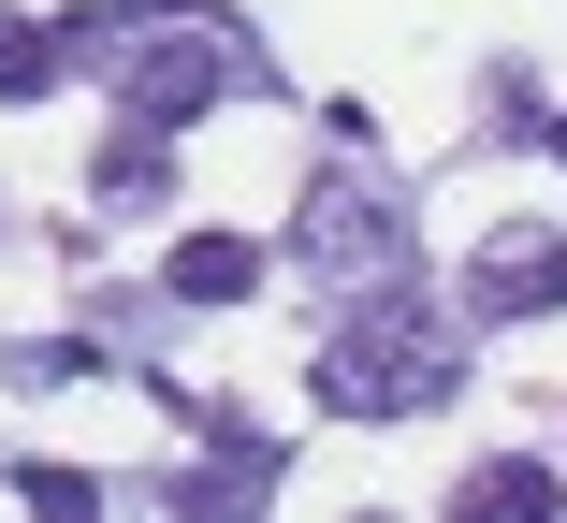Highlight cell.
<instances>
[{"mask_svg":"<svg viewBox=\"0 0 567 523\" xmlns=\"http://www.w3.org/2000/svg\"><path fill=\"white\" fill-rule=\"evenodd\" d=\"M466 378V305H436L422 276H379V291H334V335L306 364V393L334 422H422Z\"/></svg>","mask_w":567,"mask_h":523,"instance_id":"7a4b0ae2","label":"cell"},{"mask_svg":"<svg viewBox=\"0 0 567 523\" xmlns=\"http://www.w3.org/2000/svg\"><path fill=\"white\" fill-rule=\"evenodd\" d=\"M262 262H277L262 233H175V248H161V291H175V305H248Z\"/></svg>","mask_w":567,"mask_h":523,"instance_id":"5b68a950","label":"cell"},{"mask_svg":"<svg viewBox=\"0 0 567 523\" xmlns=\"http://www.w3.org/2000/svg\"><path fill=\"white\" fill-rule=\"evenodd\" d=\"M291 276H320V291L422 276V248H408V189H393V175H306V189H291Z\"/></svg>","mask_w":567,"mask_h":523,"instance_id":"3957f363","label":"cell"},{"mask_svg":"<svg viewBox=\"0 0 567 523\" xmlns=\"http://www.w3.org/2000/svg\"><path fill=\"white\" fill-rule=\"evenodd\" d=\"M16 494H30V509H59V523H73V509H102V480H87V466H16Z\"/></svg>","mask_w":567,"mask_h":523,"instance_id":"9c48e42d","label":"cell"},{"mask_svg":"<svg viewBox=\"0 0 567 523\" xmlns=\"http://www.w3.org/2000/svg\"><path fill=\"white\" fill-rule=\"evenodd\" d=\"M495 321H567V233H481V262H466V335H495Z\"/></svg>","mask_w":567,"mask_h":523,"instance_id":"277c9868","label":"cell"},{"mask_svg":"<svg viewBox=\"0 0 567 523\" xmlns=\"http://www.w3.org/2000/svg\"><path fill=\"white\" fill-rule=\"evenodd\" d=\"M73 73V44H59V15H0V102H44Z\"/></svg>","mask_w":567,"mask_h":523,"instance_id":"ba28073f","label":"cell"},{"mask_svg":"<svg viewBox=\"0 0 567 523\" xmlns=\"http://www.w3.org/2000/svg\"><path fill=\"white\" fill-rule=\"evenodd\" d=\"M59 44H73V73L117 87V117H161V132H189L204 102H262L277 87L248 59V30L189 15V0H87V15H59Z\"/></svg>","mask_w":567,"mask_h":523,"instance_id":"6da1fadb","label":"cell"},{"mask_svg":"<svg viewBox=\"0 0 567 523\" xmlns=\"http://www.w3.org/2000/svg\"><path fill=\"white\" fill-rule=\"evenodd\" d=\"M553 160H567V117H553Z\"/></svg>","mask_w":567,"mask_h":523,"instance_id":"30bf717a","label":"cell"},{"mask_svg":"<svg viewBox=\"0 0 567 523\" xmlns=\"http://www.w3.org/2000/svg\"><path fill=\"white\" fill-rule=\"evenodd\" d=\"M87 189L117 203V219H146V203H175V132H161V117H117V146L87 160Z\"/></svg>","mask_w":567,"mask_h":523,"instance_id":"8992f818","label":"cell"},{"mask_svg":"<svg viewBox=\"0 0 567 523\" xmlns=\"http://www.w3.org/2000/svg\"><path fill=\"white\" fill-rule=\"evenodd\" d=\"M451 509H466V523H538V509H553V466H538V451H495V466H466Z\"/></svg>","mask_w":567,"mask_h":523,"instance_id":"52a82bcc","label":"cell"}]
</instances>
